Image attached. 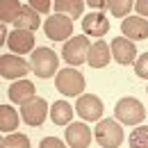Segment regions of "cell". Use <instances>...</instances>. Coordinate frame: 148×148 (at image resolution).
<instances>
[{
  "mask_svg": "<svg viewBox=\"0 0 148 148\" xmlns=\"http://www.w3.org/2000/svg\"><path fill=\"white\" fill-rule=\"evenodd\" d=\"M66 141L71 148H87L91 144V130L84 123H69L66 128Z\"/></svg>",
  "mask_w": 148,
  "mask_h": 148,
  "instance_id": "obj_13",
  "label": "cell"
},
{
  "mask_svg": "<svg viewBox=\"0 0 148 148\" xmlns=\"http://www.w3.org/2000/svg\"><path fill=\"white\" fill-rule=\"evenodd\" d=\"M114 114H116V119L121 121V123H128V125H137V123H141L144 119H146V110H144V105L137 100V98H121L119 103H116V107H114Z\"/></svg>",
  "mask_w": 148,
  "mask_h": 148,
  "instance_id": "obj_3",
  "label": "cell"
},
{
  "mask_svg": "<svg viewBox=\"0 0 148 148\" xmlns=\"http://www.w3.org/2000/svg\"><path fill=\"white\" fill-rule=\"evenodd\" d=\"M43 32L50 41H64L73 34V21L66 14H53L50 18L43 21Z\"/></svg>",
  "mask_w": 148,
  "mask_h": 148,
  "instance_id": "obj_5",
  "label": "cell"
},
{
  "mask_svg": "<svg viewBox=\"0 0 148 148\" xmlns=\"http://www.w3.org/2000/svg\"><path fill=\"white\" fill-rule=\"evenodd\" d=\"M84 5L87 2H82V0H57L55 9H57V14H66L69 18H77V16H82Z\"/></svg>",
  "mask_w": 148,
  "mask_h": 148,
  "instance_id": "obj_19",
  "label": "cell"
},
{
  "mask_svg": "<svg viewBox=\"0 0 148 148\" xmlns=\"http://www.w3.org/2000/svg\"><path fill=\"white\" fill-rule=\"evenodd\" d=\"M30 7H32L34 12H39V14H46V12L53 7V2H50V0H30Z\"/></svg>",
  "mask_w": 148,
  "mask_h": 148,
  "instance_id": "obj_26",
  "label": "cell"
},
{
  "mask_svg": "<svg viewBox=\"0 0 148 148\" xmlns=\"http://www.w3.org/2000/svg\"><path fill=\"white\" fill-rule=\"evenodd\" d=\"M57 64H59V57H57V53L50 50V48H37V50L32 53L30 66H32L34 75H39V77H50V75H55L57 73Z\"/></svg>",
  "mask_w": 148,
  "mask_h": 148,
  "instance_id": "obj_4",
  "label": "cell"
},
{
  "mask_svg": "<svg viewBox=\"0 0 148 148\" xmlns=\"http://www.w3.org/2000/svg\"><path fill=\"white\" fill-rule=\"evenodd\" d=\"M39 148H66V146H64L57 137H46V139L41 141V146H39Z\"/></svg>",
  "mask_w": 148,
  "mask_h": 148,
  "instance_id": "obj_28",
  "label": "cell"
},
{
  "mask_svg": "<svg viewBox=\"0 0 148 148\" xmlns=\"http://www.w3.org/2000/svg\"><path fill=\"white\" fill-rule=\"evenodd\" d=\"M50 119H53L55 125H69L71 119H73V107L66 100H57L50 107Z\"/></svg>",
  "mask_w": 148,
  "mask_h": 148,
  "instance_id": "obj_17",
  "label": "cell"
},
{
  "mask_svg": "<svg viewBox=\"0 0 148 148\" xmlns=\"http://www.w3.org/2000/svg\"><path fill=\"white\" fill-rule=\"evenodd\" d=\"M46 114H48V103L43 100V98H32L30 103H25V105H21V119L27 123V125H32V128H37L41 125L43 121H46Z\"/></svg>",
  "mask_w": 148,
  "mask_h": 148,
  "instance_id": "obj_7",
  "label": "cell"
},
{
  "mask_svg": "<svg viewBox=\"0 0 148 148\" xmlns=\"http://www.w3.org/2000/svg\"><path fill=\"white\" fill-rule=\"evenodd\" d=\"M30 69L32 66L23 57H16V55H2L0 57V73H2V77H7V80H14V77L23 80V75H27Z\"/></svg>",
  "mask_w": 148,
  "mask_h": 148,
  "instance_id": "obj_9",
  "label": "cell"
},
{
  "mask_svg": "<svg viewBox=\"0 0 148 148\" xmlns=\"http://www.w3.org/2000/svg\"><path fill=\"white\" fill-rule=\"evenodd\" d=\"M39 12H34L30 5H23V12H21L18 21H16V30H25V32H34L39 27Z\"/></svg>",
  "mask_w": 148,
  "mask_h": 148,
  "instance_id": "obj_18",
  "label": "cell"
},
{
  "mask_svg": "<svg viewBox=\"0 0 148 148\" xmlns=\"http://www.w3.org/2000/svg\"><path fill=\"white\" fill-rule=\"evenodd\" d=\"M87 5L91 7V12L96 9V12H100V14H103V12L110 7V0H87Z\"/></svg>",
  "mask_w": 148,
  "mask_h": 148,
  "instance_id": "obj_27",
  "label": "cell"
},
{
  "mask_svg": "<svg viewBox=\"0 0 148 148\" xmlns=\"http://www.w3.org/2000/svg\"><path fill=\"white\" fill-rule=\"evenodd\" d=\"M130 148H148V125H139L130 132Z\"/></svg>",
  "mask_w": 148,
  "mask_h": 148,
  "instance_id": "obj_23",
  "label": "cell"
},
{
  "mask_svg": "<svg viewBox=\"0 0 148 148\" xmlns=\"http://www.w3.org/2000/svg\"><path fill=\"white\" fill-rule=\"evenodd\" d=\"M75 112L84 119V121H98L100 116H103V100L98 98V96H93V93H84V96H80L77 98V103H75Z\"/></svg>",
  "mask_w": 148,
  "mask_h": 148,
  "instance_id": "obj_8",
  "label": "cell"
},
{
  "mask_svg": "<svg viewBox=\"0 0 148 148\" xmlns=\"http://www.w3.org/2000/svg\"><path fill=\"white\" fill-rule=\"evenodd\" d=\"M18 128V112H14V107L2 105L0 107V130L2 132H12Z\"/></svg>",
  "mask_w": 148,
  "mask_h": 148,
  "instance_id": "obj_21",
  "label": "cell"
},
{
  "mask_svg": "<svg viewBox=\"0 0 148 148\" xmlns=\"http://www.w3.org/2000/svg\"><path fill=\"white\" fill-rule=\"evenodd\" d=\"M0 148H30V139L18 132H9L7 137H2Z\"/></svg>",
  "mask_w": 148,
  "mask_h": 148,
  "instance_id": "obj_22",
  "label": "cell"
},
{
  "mask_svg": "<svg viewBox=\"0 0 148 148\" xmlns=\"http://www.w3.org/2000/svg\"><path fill=\"white\" fill-rule=\"evenodd\" d=\"M96 141L103 148H119L123 144V128L119 125V121L103 119L96 125Z\"/></svg>",
  "mask_w": 148,
  "mask_h": 148,
  "instance_id": "obj_2",
  "label": "cell"
},
{
  "mask_svg": "<svg viewBox=\"0 0 148 148\" xmlns=\"http://www.w3.org/2000/svg\"><path fill=\"white\" fill-rule=\"evenodd\" d=\"M134 73L139 77H146L148 80V53H144L141 57L134 59Z\"/></svg>",
  "mask_w": 148,
  "mask_h": 148,
  "instance_id": "obj_25",
  "label": "cell"
},
{
  "mask_svg": "<svg viewBox=\"0 0 148 148\" xmlns=\"http://www.w3.org/2000/svg\"><path fill=\"white\" fill-rule=\"evenodd\" d=\"M21 12H23V5L16 2V0L2 2V5H0V21H2V25H5V23H16L18 16H21Z\"/></svg>",
  "mask_w": 148,
  "mask_h": 148,
  "instance_id": "obj_20",
  "label": "cell"
},
{
  "mask_svg": "<svg viewBox=\"0 0 148 148\" xmlns=\"http://www.w3.org/2000/svg\"><path fill=\"white\" fill-rule=\"evenodd\" d=\"M132 5H134V2H130V0H112L107 9L112 12V16H128Z\"/></svg>",
  "mask_w": 148,
  "mask_h": 148,
  "instance_id": "obj_24",
  "label": "cell"
},
{
  "mask_svg": "<svg viewBox=\"0 0 148 148\" xmlns=\"http://www.w3.org/2000/svg\"><path fill=\"white\" fill-rule=\"evenodd\" d=\"M9 100L12 103H18V105H25V103H30L32 98H34V84L30 82V80H18V82H14L12 87H9Z\"/></svg>",
  "mask_w": 148,
  "mask_h": 148,
  "instance_id": "obj_16",
  "label": "cell"
},
{
  "mask_svg": "<svg viewBox=\"0 0 148 148\" xmlns=\"http://www.w3.org/2000/svg\"><path fill=\"white\" fill-rule=\"evenodd\" d=\"M7 46L14 50V53H30L34 48V34L32 32H25V30H14L9 37H7Z\"/></svg>",
  "mask_w": 148,
  "mask_h": 148,
  "instance_id": "obj_15",
  "label": "cell"
},
{
  "mask_svg": "<svg viewBox=\"0 0 148 148\" xmlns=\"http://www.w3.org/2000/svg\"><path fill=\"white\" fill-rule=\"evenodd\" d=\"M84 84H87L84 75L80 71H75L73 66L71 69H62L55 75V87H57V91L64 93V96H80L84 91Z\"/></svg>",
  "mask_w": 148,
  "mask_h": 148,
  "instance_id": "obj_1",
  "label": "cell"
},
{
  "mask_svg": "<svg viewBox=\"0 0 148 148\" xmlns=\"http://www.w3.org/2000/svg\"><path fill=\"white\" fill-rule=\"evenodd\" d=\"M89 48H91L89 39L84 37V34H77V37L69 39V41L64 43V48H62V57H64L71 66H80L82 62H87Z\"/></svg>",
  "mask_w": 148,
  "mask_h": 148,
  "instance_id": "obj_6",
  "label": "cell"
},
{
  "mask_svg": "<svg viewBox=\"0 0 148 148\" xmlns=\"http://www.w3.org/2000/svg\"><path fill=\"white\" fill-rule=\"evenodd\" d=\"M121 32L130 41H141L148 37V21L141 16H125V21L121 23Z\"/></svg>",
  "mask_w": 148,
  "mask_h": 148,
  "instance_id": "obj_12",
  "label": "cell"
},
{
  "mask_svg": "<svg viewBox=\"0 0 148 148\" xmlns=\"http://www.w3.org/2000/svg\"><path fill=\"white\" fill-rule=\"evenodd\" d=\"M110 59H112L110 46H107L103 39H98V41L93 43L91 48H89V55H87L89 66H91V69H105V66L110 64Z\"/></svg>",
  "mask_w": 148,
  "mask_h": 148,
  "instance_id": "obj_14",
  "label": "cell"
},
{
  "mask_svg": "<svg viewBox=\"0 0 148 148\" xmlns=\"http://www.w3.org/2000/svg\"><path fill=\"white\" fill-rule=\"evenodd\" d=\"M82 30L89 37H105L110 32V21L100 12H91V14H87L82 18Z\"/></svg>",
  "mask_w": 148,
  "mask_h": 148,
  "instance_id": "obj_10",
  "label": "cell"
},
{
  "mask_svg": "<svg viewBox=\"0 0 148 148\" xmlns=\"http://www.w3.org/2000/svg\"><path fill=\"white\" fill-rule=\"evenodd\" d=\"M134 9L141 14V18L148 16V0H137V2H134Z\"/></svg>",
  "mask_w": 148,
  "mask_h": 148,
  "instance_id": "obj_29",
  "label": "cell"
},
{
  "mask_svg": "<svg viewBox=\"0 0 148 148\" xmlns=\"http://www.w3.org/2000/svg\"><path fill=\"white\" fill-rule=\"evenodd\" d=\"M112 57H114L119 64L128 66V64L134 62V57H137V48H134V43L125 37L112 39Z\"/></svg>",
  "mask_w": 148,
  "mask_h": 148,
  "instance_id": "obj_11",
  "label": "cell"
}]
</instances>
